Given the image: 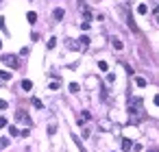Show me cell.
Listing matches in <instances>:
<instances>
[{
    "instance_id": "1",
    "label": "cell",
    "mask_w": 159,
    "mask_h": 152,
    "mask_svg": "<svg viewBox=\"0 0 159 152\" xmlns=\"http://www.w3.org/2000/svg\"><path fill=\"white\" fill-rule=\"evenodd\" d=\"M129 115H131V124H137V122L144 120V109H142V100H139V98H131Z\"/></svg>"
},
{
    "instance_id": "2",
    "label": "cell",
    "mask_w": 159,
    "mask_h": 152,
    "mask_svg": "<svg viewBox=\"0 0 159 152\" xmlns=\"http://www.w3.org/2000/svg\"><path fill=\"white\" fill-rule=\"evenodd\" d=\"M15 120H17V122H22V124H26V126H33V122H31V118H29V113H24V111H15Z\"/></svg>"
},
{
    "instance_id": "3",
    "label": "cell",
    "mask_w": 159,
    "mask_h": 152,
    "mask_svg": "<svg viewBox=\"0 0 159 152\" xmlns=\"http://www.w3.org/2000/svg\"><path fill=\"white\" fill-rule=\"evenodd\" d=\"M2 61H5L9 67H20V61H17V57H15V55H5V57H2Z\"/></svg>"
},
{
    "instance_id": "4",
    "label": "cell",
    "mask_w": 159,
    "mask_h": 152,
    "mask_svg": "<svg viewBox=\"0 0 159 152\" xmlns=\"http://www.w3.org/2000/svg\"><path fill=\"white\" fill-rule=\"evenodd\" d=\"M126 22H129V28L133 31V33H137V24H135V20H133V15H131V13L126 15Z\"/></svg>"
},
{
    "instance_id": "5",
    "label": "cell",
    "mask_w": 159,
    "mask_h": 152,
    "mask_svg": "<svg viewBox=\"0 0 159 152\" xmlns=\"http://www.w3.org/2000/svg\"><path fill=\"white\" fill-rule=\"evenodd\" d=\"M72 141H74V144H76V148H79V152H87L85 150V146H83V141L76 137V135H72Z\"/></svg>"
},
{
    "instance_id": "6",
    "label": "cell",
    "mask_w": 159,
    "mask_h": 152,
    "mask_svg": "<svg viewBox=\"0 0 159 152\" xmlns=\"http://www.w3.org/2000/svg\"><path fill=\"white\" fill-rule=\"evenodd\" d=\"M131 148H133V141H131V139H122V150L129 152Z\"/></svg>"
},
{
    "instance_id": "7",
    "label": "cell",
    "mask_w": 159,
    "mask_h": 152,
    "mask_svg": "<svg viewBox=\"0 0 159 152\" xmlns=\"http://www.w3.org/2000/svg\"><path fill=\"white\" fill-rule=\"evenodd\" d=\"M22 89H24V91H31V89H33V83H31V80H22Z\"/></svg>"
},
{
    "instance_id": "8",
    "label": "cell",
    "mask_w": 159,
    "mask_h": 152,
    "mask_svg": "<svg viewBox=\"0 0 159 152\" xmlns=\"http://www.w3.org/2000/svg\"><path fill=\"white\" fill-rule=\"evenodd\" d=\"M137 13H139V15H146V13H148V7H146L144 2H142V4H137Z\"/></svg>"
},
{
    "instance_id": "9",
    "label": "cell",
    "mask_w": 159,
    "mask_h": 152,
    "mask_svg": "<svg viewBox=\"0 0 159 152\" xmlns=\"http://www.w3.org/2000/svg\"><path fill=\"white\" fill-rule=\"evenodd\" d=\"M31 102H33V106H35V109H44V102L39 100V98H33Z\"/></svg>"
},
{
    "instance_id": "10",
    "label": "cell",
    "mask_w": 159,
    "mask_h": 152,
    "mask_svg": "<svg viewBox=\"0 0 159 152\" xmlns=\"http://www.w3.org/2000/svg\"><path fill=\"white\" fill-rule=\"evenodd\" d=\"M111 43H114V48H116V50H122V41H120L118 37H114V39H111Z\"/></svg>"
},
{
    "instance_id": "11",
    "label": "cell",
    "mask_w": 159,
    "mask_h": 152,
    "mask_svg": "<svg viewBox=\"0 0 159 152\" xmlns=\"http://www.w3.org/2000/svg\"><path fill=\"white\" fill-rule=\"evenodd\" d=\"M92 118V115H89V111H83L81 113V118H79V124H83V122H85V120H89Z\"/></svg>"
},
{
    "instance_id": "12",
    "label": "cell",
    "mask_w": 159,
    "mask_h": 152,
    "mask_svg": "<svg viewBox=\"0 0 159 152\" xmlns=\"http://www.w3.org/2000/svg\"><path fill=\"white\" fill-rule=\"evenodd\" d=\"M135 85H137V87H146V78L137 76V78H135Z\"/></svg>"
},
{
    "instance_id": "13",
    "label": "cell",
    "mask_w": 159,
    "mask_h": 152,
    "mask_svg": "<svg viewBox=\"0 0 159 152\" xmlns=\"http://www.w3.org/2000/svg\"><path fill=\"white\" fill-rule=\"evenodd\" d=\"M0 80H11V74L5 72V70H0Z\"/></svg>"
},
{
    "instance_id": "14",
    "label": "cell",
    "mask_w": 159,
    "mask_h": 152,
    "mask_svg": "<svg viewBox=\"0 0 159 152\" xmlns=\"http://www.w3.org/2000/svg\"><path fill=\"white\" fill-rule=\"evenodd\" d=\"M26 20H29V22L33 24V22L37 20V13H35V11H29V15H26Z\"/></svg>"
},
{
    "instance_id": "15",
    "label": "cell",
    "mask_w": 159,
    "mask_h": 152,
    "mask_svg": "<svg viewBox=\"0 0 159 152\" xmlns=\"http://www.w3.org/2000/svg\"><path fill=\"white\" fill-rule=\"evenodd\" d=\"M107 61H98V70H100V72H107Z\"/></svg>"
},
{
    "instance_id": "16",
    "label": "cell",
    "mask_w": 159,
    "mask_h": 152,
    "mask_svg": "<svg viewBox=\"0 0 159 152\" xmlns=\"http://www.w3.org/2000/svg\"><path fill=\"white\" fill-rule=\"evenodd\" d=\"M79 89H81L79 83H70V91H72V94H79Z\"/></svg>"
},
{
    "instance_id": "17",
    "label": "cell",
    "mask_w": 159,
    "mask_h": 152,
    "mask_svg": "<svg viewBox=\"0 0 159 152\" xmlns=\"http://www.w3.org/2000/svg\"><path fill=\"white\" fill-rule=\"evenodd\" d=\"M63 17V9H55V20H61Z\"/></svg>"
},
{
    "instance_id": "18",
    "label": "cell",
    "mask_w": 159,
    "mask_h": 152,
    "mask_svg": "<svg viewBox=\"0 0 159 152\" xmlns=\"http://www.w3.org/2000/svg\"><path fill=\"white\" fill-rule=\"evenodd\" d=\"M79 41H81V46H89V37H87V35H83Z\"/></svg>"
},
{
    "instance_id": "19",
    "label": "cell",
    "mask_w": 159,
    "mask_h": 152,
    "mask_svg": "<svg viewBox=\"0 0 159 152\" xmlns=\"http://www.w3.org/2000/svg\"><path fill=\"white\" fill-rule=\"evenodd\" d=\"M9 135H11V137H17V135H20V130H17L15 126H11V128H9Z\"/></svg>"
},
{
    "instance_id": "20",
    "label": "cell",
    "mask_w": 159,
    "mask_h": 152,
    "mask_svg": "<svg viewBox=\"0 0 159 152\" xmlns=\"http://www.w3.org/2000/svg\"><path fill=\"white\" fill-rule=\"evenodd\" d=\"M7 146H9V139H7V137H0V150L7 148Z\"/></svg>"
},
{
    "instance_id": "21",
    "label": "cell",
    "mask_w": 159,
    "mask_h": 152,
    "mask_svg": "<svg viewBox=\"0 0 159 152\" xmlns=\"http://www.w3.org/2000/svg\"><path fill=\"white\" fill-rule=\"evenodd\" d=\"M55 46H57V37H50L48 39V48H55Z\"/></svg>"
},
{
    "instance_id": "22",
    "label": "cell",
    "mask_w": 159,
    "mask_h": 152,
    "mask_svg": "<svg viewBox=\"0 0 159 152\" xmlns=\"http://www.w3.org/2000/svg\"><path fill=\"white\" fill-rule=\"evenodd\" d=\"M81 28H83V31H87V28H89V20L83 22V24H81Z\"/></svg>"
},
{
    "instance_id": "23",
    "label": "cell",
    "mask_w": 159,
    "mask_h": 152,
    "mask_svg": "<svg viewBox=\"0 0 159 152\" xmlns=\"http://www.w3.org/2000/svg\"><path fill=\"white\" fill-rule=\"evenodd\" d=\"M50 89H59V80H52V83H50Z\"/></svg>"
},
{
    "instance_id": "24",
    "label": "cell",
    "mask_w": 159,
    "mask_h": 152,
    "mask_svg": "<svg viewBox=\"0 0 159 152\" xmlns=\"http://www.w3.org/2000/svg\"><path fill=\"white\" fill-rule=\"evenodd\" d=\"M55 130H57V126H55V124H50V126H48V133H50V135H55Z\"/></svg>"
},
{
    "instance_id": "25",
    "label": "cell",
    "mask_w": 159,
    "mask_h": 152,
    "mask_svg": "<svg viewBox=\"0 0 159 152\" xmlns=\"http://www.w3.org/2000/svg\"><path fill=\"white\" fill-rule=\"evenodd\" d=\"M7 106H9V104H7V100H0V111H2V109H7Z\"/></svg>"
},
{
    "instance_id": "26",
    "label": "cell",
    "mask_w": 159,
    "mask_h": 152,
    "mask_svg": "<svg viewBox=\"0 0 159 152\" xmlns=\"http://www.w3.org/2000/svg\"><path fill=\"white\" fill-rule=\"evenodd\" d=\"M7 126V118H0V128H5Z\"/></svg>"
},
{
    "instance_id": "27",
    "label": "cell",
    "mask_w": 159,
    "mask_h": 152,
    "mask_svg": "<svg viewBox=\"0 0 159 152\" xmlns=\"http://www.w3.org/2000/svg\"><path fill=\"white\" fill-rule=\"evenodd\" d=\"M153 102H155V104H157V106H159V94H157V96H155V100H153Z\"/></svg>"
},
{
    "instance_id": "28",
    "label": "cell",
    "mask_w": 159,
    "mask_h": 152,
    "mask_svg": "<svg viewBox=\"0 0 159 152\" xmlns=\"http://www.w3.org/2000/svg\"><path fill=\"white\" fill-rule=\"evenodd\" d=\"M155 13H157V15H159V4H157V7H155Z\"/></svg>"
},
{
    "instance_id": "29",
    "label": "cell",
    "mask_w": 159,
    "mask_h": 152,
    "mask_svg": "<svg viewBox=\"0 0 159 152\" xmlns=\"http://www.w3.org/2000/svg\"><path fill=\"white\" fill-rule=\"evenodd\" d=\"M0 48H2V41H0Z\"/></svg>"
},
{
    "instance_id": "30",
    "label": "cell",
    "mask_w": 159,
    "mask_h": 152,
    "mask_svg": "<svg viewBox=\"0 0 159 152\" xmlns=\"http://www.w3.org/2000/svg\"><path fill=\"white\" fill-rule=\"evenodd\" d=\"M157 22H159V15H157Z\"/></svg>"
},
{
    "instance_id": "31",
    "label": "cell",
    "mask_w": 159,
    "mask_h": 152,
    "mask_svg": "<svg viewBox=\"0 0 159 152\" xmlns=\"http://www.w3.org/2000/svg\"><path fill=\"white\" fill-rule=\"evenodd\" d=\"M0 2H2V0H0Z\"/></svg>"
}]
</instances>
